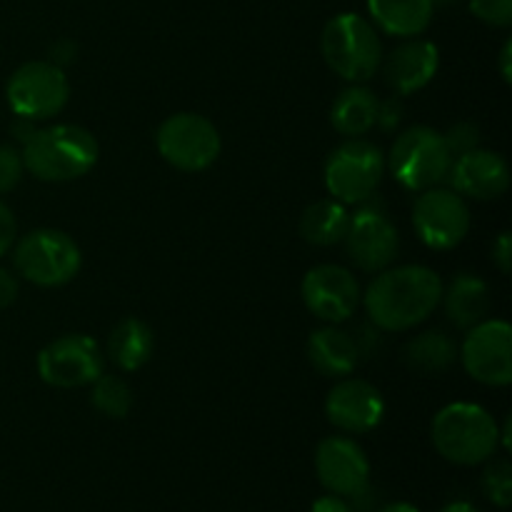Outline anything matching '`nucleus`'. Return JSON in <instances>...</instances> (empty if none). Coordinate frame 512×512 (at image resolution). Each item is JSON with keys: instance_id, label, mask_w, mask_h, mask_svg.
I'll return each instance as SVG.
<instances>
[{"instance_id": "nucleus-1", "label": "nucleus", "mask_w": 512, "mask_h": 512, "mask_svg": "<svg viewBox=\"0 0 512 512\" xmlns=\"http://www.w3.org/2000/svg\"><path fill=\"white\" fill-rule=\"evenodd\" d=\"M443 295V280L425 265H398L375 273L363 300L370 323L385 333H405L423 325Z\"/></svg>"}, {"instance_id": "nucleus-2", "label": "nucleus", "mask_w": 512, "mask_h": 512, "mask_svg": "<svg viewBox=\"0 0 512 512\" xmlns=\"http://www.w3.org/2000/svg\"><path fill=\"white\" fill-rule=\"evenodd\" d=\"M25 173L43 183H68L88 175L95 168L100 145L83 125L55 123L38 128L20 148Z\"/></svg>"}, {"instance_id": "nucleus-3", "label": "nucleus", "mask_w": 512, "mask_h": 512, "mask_svg": "<svg viewBox=\"0 0 512 512\" xmlns=\"http://www.w3.org/2000/svg\"><path fill=\"white\" fill-rule=\"evenodd\" d=\"M435 450L448 463L470 465L488 463L500 448V428L493 415L475 403H450L438 410L430 425Z\"/></svg>"}, {"instance_id": "nucleus-4", "label": "nucleus", "mask_w": 512, "mask_h": 512, "mask_svg": "<svg viewBox=\"0 0 512 512\" xmlns=\"http://www.w3.org/2000/svg\"><path fill=\"white\" fill-rule=\"evenodd\" d=\"M320 50L328 68L348 83H368L385 58L378 28L358 13L330 18L323 28Z\"/></svg>"}, {"instance_id": "nucleus-5", "label": "nucleus", "mask_w": 512, "mask_h": 512, "mask_svg": "<svg viewBox=\"0 0 512 512\" xmlns=\"http://www.w3.org/2000/svg\"><path fill=\"white\" fill-rule=\"evenodd\" d=\"M13 268L18 278L38 288H60L80 273L83 253L63 230L38 228L15 240Z\"/></svg>"}, {"instance_id": "nucleus-6", "label": "nucleus", "mask_w": 512, "mask_h": 512, "mask_svg": "<svg viewBox=\"0 0 512 512\" xmlns=\"http://www.w3.org/2000/svg\"><path fill=\"white\" fill-rule=\"evenodd\" d=\"M385 165L405 190L423 193L448 180L453 155L443 133L428 125H413L393 140Z\"/></svg>"}, {"instance_id": "nucleus-7", "label": "nucleus", "mask_w": 512, "mask_h": 512, "mask_svg": "<svg viewBox=\"0 0 512 512\" xmlns=\"http://www.w3.org/2000/svg\"><path fill=\"white\" fill-rule=\"evenodd\" d=\"M385 170V153L378 145L365 138H348L325 160V188L330 198L343 205H360L378 193Z\"/></svg>"}, {"instance_id": "nucleus-8", "label": "nucleus", "mask_w": 512, "mask_h": 512, "mask_svg": "<svg viewBox=\"0 0 512 512\" xmlns=\"http://www.w3.org/2000/svg\"><path fill=\"white\" fill-rule=\"evenodd\" d=\"M160 158L180 173L208 170L220 158L223 140L213 120L200 113H175L160 123L155 133Z\"/></svg>"}, {"instance_id": "nucleus-9", "label": "nucleus", "mask_w": 512, "mask_h": 512, "mask_svg": "<svg viewBox=\"0 0 512 512\" xmlns=\"http://www.w3.org/2000/svg\"><path fill=\"white\" fill-rule=\"evenodd\" d=\"M5 98L18 118L33 120V123L50 120L68 105V75L50 60H30L10 75L5 85Z\"/></svg>"}, {"instance_id": "nucleus-10", "label": "nucleus", "mask_w": 512, "mask_h": 512, "mask_svg": "<svg viewBox=\"0 0 512 512\" xmlns=\"http://www.w3.org/2000/svg\"><path fill=\"white\" fill-rule=\"evenodd\" d=\"M345 255L363 273H380L390 268L400 255V233L380 205L368 198L350 215L348 233L343 238Z\"/></svg>"}, {"instance_id": "nucleus-11", "label": "nucleus", "mask_w": 512, "mask_h": 512, "mask_svg": "<svg viewBox=\"0 0 512 512\" xmlns=\"http://www.w3.org/2000/svg\"><path fill=\"white\" fill-rule=\"evenodd\" d=\"M413 230L430 250H453L468 238L470 208L453 188L423 190L413 203Z\"/></svg>"}, {"instance_id": "nucleus-12", "label": "nucleus", "mask_w": 512, "mask_h": 512, "mask_svg": "<svg viewBox=\"0 0 512 512\" xmlns=\"http://www.w3.org/2000/svg\"><path fill=\"white\" fill-rule=\"evenodd\" d=\"M38 375L53 388H85L105 373V353L90 335L68 333L38 353Z\"/></svg>"}, {"instance_id": "nucleus-13", "label": "nucleus", "mask_w": 512, "mask_h": 512, "mask_svg": "<svg viewBox=\"0 0 512 512\" xmlns=\"http://www.w3.org/2000/svg\"><path fill=\"white\" fill-rule=\"evenodd\" d=\"M465 373L488 388H505L512 383V330L505 320H488L473 325L458 348Z\"/></svg>"}, {"instance_id": "nucleus-14", "label": "nucleus", "mask_w": 512, "mask_h": 512, "mask_svg": "<svg viewBox=\"0 0 512 512\" xmlns=\"http://www.w3.org/2000/svg\"><path fill=\"white\" fill-rule=\"evenodd\" d=\"M300 295L310 313L328 325H340L355 315L363 300L358 278L343 265H315L300 283Z\"/></svg>"}, {"instance_id": "nucleus-15", "label": "nucleus", "mask_w": 512, "mask_h": 512, "mask_svg": "<svg viewBox=\"0 0 512 512\" xmlns=\"http://www.w3.org/2000/svg\"><path fill=\"white\" fill-rule=\"evenodd\" d=\"M315 475L328 495L360 498L370 488V460L348 435H330L315 448Z\"/></svg>"}, {"instance_id": "nucleus-16", "label": "nucleus", "mask_w": 512, "mask_h": 512, "mask_svg": "<svg viewBox=\"0 0 512 512\" xmlns=\"http://www.w3.org/2000/svg\"><path fill=\"white\" fill-rule=\"evenodd\" d=\"M325 418L345 435H365L385 418V398L363 378H340L325 398Z\"/></svg>"}, {"instance_id": "nucleus-17", "label": "nucleus", "mask_w": 512, "mask_h": 512, "mask_svg": "<svg viewBox=\"0 0 512 512\" xmlns=\"http://www.w3.org/2000/svg\"><path fill=\"white\" fill-rule=\"evenodd\" d=\"M445 183L465 200H495L510 188L508 160L493 150L475 148L453 158Z\"/></svg>"}, {"instance_id": "nucleus-18", "label": "nucleus", "mask_w": 512, "mask_h": 512, "mask_svg": "<svg viewBox=\"0 0 512 512\" xmlns=\"http://www.w3.org/2000/svg\"><path fill=\"white\" fill-rule=\"evenodd\" d=\"M380 68L395 95H415L438 75L440 50L425 38H408L383 58Z\"/></svg>"}, {"instance_id": "nucleus-19", "label": "nucleus", "mask_w": 512, "mask_h": 512, "mask_svg": "<svg viewBox=\"0 0 512 512\" xmlns=\"http://www.w3.org/2000/svg\"><path fill=\"white\" fill-rule=\"evenodd\" d=\"M310 365L315 373L323 378L340 380L355 373L360 363V348L353 333L338 328V325H325L310 333L308 345H305Z\"/></svg>"}, {"instance_id": "nucleus-20", "label": "nucleus", "mask_w": 512, "mask_h": 512, "mask_svg": "<svg viewBox=\"0 0 512 512\" xmlns=\"http://www.w3.org/2000/svg\"><path fill=\"white\" fill-rule=\"evenodd\" d=\"M445 315L458 330H470L483 323L490 313V288L483 278L473 273H460L443 285L440 295Z\"/></svg>"}, {"instance_id": "nucleus-21", "label": "nucleus", "mask_w": 512, "mask_h": 512, "mask_svg": "<svg viewBox=\"0 0 512 512\" xmlns=\"http://www.w3.org/2000/svg\"><path fill=\"white\" fill-rule=\"evenodd\" d=\"M433 0H368L370 23L390 38H418L433 23Z\"/></svg>"}, {"instance_id": "nucleus-22", "label": "nucleus", "mask_w": 512, "mask_h": 512, "mask_svg": "<svg viewBox=\"0 0 512 512\" xmlns=\"http://www.w3.org/2000/svg\"><path fill=\"white\" fill-rule=\"evenodd\" d=\"M155 353V335L140 318H125L110 330L105 355L120 373H135L145 368Z\"/></svg>"}, {"instance_id": "nucleus-23", "label": "nucleus", "mask_w": 512, "mask_h": 512, "mask_svg": "<svg viewBox=\"0 0 512 512\" xmlns=\"http://www.w3.org/2000/svg\"><path fill=\"white\" fill-rule=\"evenodd\" d=\"M380 98L363 83H350L330 105V123L343 138H363L375 128Z\"/></svg>"}, {"instance_id": "nucleus-24", "label": "nucleus", "mask_w": 512, "mask_h": 512, "mask_svg": "<svg viewBox=\"0 0 512 512\" xmlns=\"http://www.w3.org/2000/svg\"><path fill=\"white\" fill-rule=\"evenodd\" d=\"M350 225V210L335 198H323L310 203L300 215V235L315 248H330L343 243Z\"/></svg>"}, {"instance_id": "nucleus-25", "label": "nucleus", "mask_w": 512, "mask_h": 512, "mask_svg": "<svg viewBox=\"0 0 512 512\" xmlns=\"http://www.w3.org/2000/svg\"><path fill=\"white\" fill-rule=\"evenodd\" d=\"M403 360L418 375H443L458 363V343L445 330H425L408 340Z\"/></svg>"}, {"instance_id": "nucleus-26", "label": "nucleus", "mask_w": 512, "mask_h": 512, "mask_svg": "<svg viewBox=\"0 0 512 512\" xmlns=\"http://www.w3.org/2000/svg\"><path fill=\"white\" fill-rule=\"evenodd\" d=\"M90 405L103 418L123 420L133 408V390L120 375H100L90 383Z\"/></svg>"}, {"instance_id": "nucleus-27", "label": "nucleus", "mask_w": 512, "mask_h": 512, "mask_svg": "<svg viewBox=\"0 0 512 512\" xmlns=\"http://www.w3.org/2000/svg\"><path fill=\"white\" fill-rule=\"evenodd\" d=\"M483 493L498 508H510L512 505V468L505 458H490L488 468L483 473Z\"/></svg>"}, {"instance_id": "nucleus-28", "label": "nucleus", "mask_w": 512, "mask_h": 512, "mask_svg": "<svg viewBox=\"0 0 512 512\" xmlns=\"http://www.w3.org/2000/svg\"><path fill=\"white\" fill-rule=\"evenodd\" d=\"M23 175H25V163L18 145H0V195L18 188Z\"/></svg>"}, {"instance_id": "nucleus-29", "label": "nucleus", "mask_w": 512, "mask_h": 512, "mask_svg": "<svg viewBox=\"0 0 512 512\" xmlns=\"http://www.w3.org/2000/svg\"><path fill=\"white\" fill-rule=\"evenodd\" d=\"M470 13L490 28H508L512 23V0H470Z\"/></svg>"}, {"instance_id": "nucleus-30", "label": "nucleus", "mask_w": 512, "mask_h": 512, "mask_svg": "<svg viewBox=\"0 0 512 512\" xmlns=\"http://www.w3.org/2000/svg\"><path fill=\"white\" fill-rule=\"evenodd\" d=\"M443 138L448 143V150L453 158L480 148V128L475 123H470V120H460V123L450 125L448 133H443Z\"/></svg>"}, {"instance_id": "nucleus-31", "label": "nucleus", "mask_w": 512, "mask_h": 512, "mask_svg": "<svg viewBox=\"0 0 512 512\" xmlns=\"http://www.w3.org/2000/svg\"><path fill=\"white\" fill-rule=\"evenodd\" d=\"M403 120V103H400V95H390V98L380 100L378 103V118H375V128L385 130H395Z\"/></svg>"}, {"instance_id": "nucleus-32", "label": "nucleus", "mask_w": 512, "mask_h": 512, "mask_svg": "<svg viewBox=\"0 0 512 512\" xmlns=\"http://www.w3.org/2000/svg\"><path fill=\"white\" fill-rule=\"evenodd\" d=\"M15 240H18V223H15L13 210L0 200V258L13 250Z\"/></svg>"}, {"instance_id": "nucleus-33", "label": "nucleus", "mask_w": 512, "mask_h": 512, "mask_svg": "<svg viewBox=\"0 0 512 512\" xmlns=\"http://www.w3.org/2000/svg\"><path fill=\"white\" fill-rule=\"evenodd\" d=\"M490 258H493L495 268H498L500 273L510 275V270H512V245H510L508 230H503V233L498 235V240L493 243V253H490Z\"/></svg>"}, {"instance_id": "nucleus-34", "label": "nucleus", "mask_w": 512, "mask_h": 512, "mask_svg": "<svg viewBox=\"0 0 512 512\" xmlns=\"http://www.w3.org/2000/svg\"><path fill=\"white\" fill-rule=\"evenodd\" d=\"M20 295V278L8 268H0V310L10 308Z\"/></svg>"}, {"instance_id": "nucleus-35", "label": "nucleus", "mask_w": 512, "mask_h": 512, "mask_svg": "<svg viewBox=\"0 0 512 512\" xmlns=\"http://www.w3.org/2000/svg\"><path fill=\"white\" fill-rule=\"evenodd\" d=\"M310 512H355V508L345 498H338V495H325V498L315 500Z\"/></svg>"}, {"instance_id": "nucleus-36", "label": "nucleus", "mask_w": 512, "mask_h": 512, "mask_svg": "<svg viewBox=\"0 0 512 512\" xmlns=\"http://www.w3.org/2000/svg\"><path fill=\"white\" fill-rule=\"evenodd\" d=\"M35 130H38V123H33V120L18 118V123L13 125V135H15V140L20 143V148H23V145L28 143L30 138H33Z\"/></svg>"}, {"instance_id": "nucleus-37", "label": "nucleus", "mask_w": 512, "mask_h": 512, "mask_svg": "<svg viewBox=\"0 0 512 512\" xmlns=\"http://www.w3.org/2000/svg\"><path fill=\"white\" fill-rule=\"evenodd\" d=\"M510 60H512V40H505L503 50H500V75H503L505 83H510V80H512Z\"/></svg>"}, {"instance_id": "nucleus-38", "label": "nucleus", "mask_w": 512, "mask_h": 512, "mask_svg": "<svg viewBox=\"0 0 512 512\" xmlns=\"http://www.w3.org/2000/svg\"><path fill=\"white\" fill-rule=\"evenodd\" d=\"M440 512H480L475 505L465 503V500H455V503H448Z\"/></svg>"}, {"instance_id": "nucleus-39", "label": "nucleus", "mask_w": 512, "mask_h": 512, "mask_svg": "<svg viewBox=\"0 0 512 512\" xmlns=\"http://www.w3.org/2000/svg\"><path fill=\"white\" fill-rule=\"evenodd\" d=\"M375 512H420V510L410 503H390V505H383V508Z\"/></svg>"}, {"instance_id": "nucleus-40", "label": "nucleus", "mask_w": 512, "mask_h": 512, "mask_svg": "<svg viewBox=\"0 0 512 512\" xmlns=\"http://www.w3.org/2000/svg\"><path fill=\"white\" fill-rule=\"evenodd\" d=\"M500 445H503L505 450H510V418H505L503 430H500Z\"/></svg>"}, {"instance_id": "nucleus-41", "label": "nucleus", "mask_w": 512, "mask_h": 512, "mask_svg": "<svg viewBox=\"0 0 512 512\" xmlns=\"http://www.w3.org/2000/svg\"><path fill=\"white\" fill-rule=\"evenodd\" d=\"M450 3H458V0H433V5H450Z\"/></svg>"}]
</instances>
